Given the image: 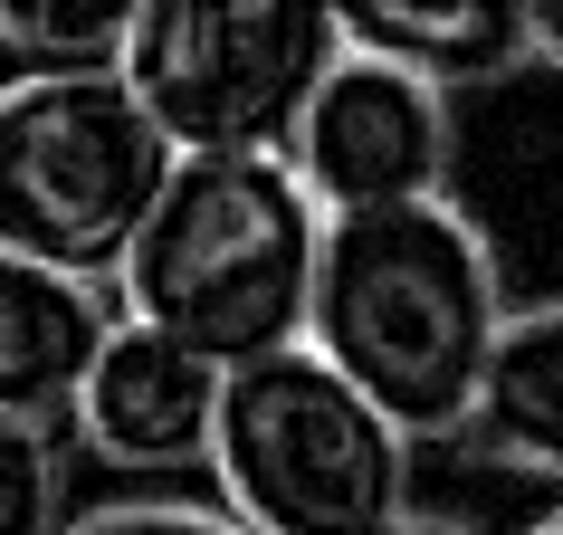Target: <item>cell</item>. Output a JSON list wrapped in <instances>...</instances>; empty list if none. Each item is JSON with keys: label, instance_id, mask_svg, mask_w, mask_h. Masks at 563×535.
I'll return each mask as SVG.
<instances>
[{"label": "cell", "instance_id": "6da1fadb", "mask_svg": "<svg viewBox=\"0 0 563 535\" xmlns=\"http://www.w3.org/2000/svg\"><path fill=\"white\" fill-rule=\"evenodd\" d=\"M506 316L516 306H506L497 249L459 201L325 220L306 354L334 363L411 449L459 440L477 421Z\"/></svg>", "mask_w": 563, "mask_h": 535}, {"label": "cell", "instance_id": "7a4b0ae2", "mask_svg": "<svg viewBox=\"0 0 563 535\" xmlns=\"http://www.w3.org/2000/svg\"><path fill=\"white\" fill-rule=\"evenodd\" d=\"M325 259V210L287 153H201L163 182L144 239L115 277V316L173 335L181 354L249 373L306 345Z\"/></svg>", "mask_w": 563, "mask_h": 535}, {"label": "cell", "instance_id": "3957f363", "mask_svg": "<svg viewBox=\"0 0 563 535\" xmlns=\"http://www.w3.org/2000/svg\"><path fill=\"white\" fill-rule=\"evenodd\" d=\"M411 469L420 449L306 345L220 383L210 506L249 535H401Z\"/></svg>", "mask_w": 563, "mask_h": 535}, {"label": "cell", "instance_id": "277c9868", "mask_svg": "<svg viewBox=\"0 0 563 535\" xmlns=\"http://www.w3.org/2000/svg\"><path fill=\"white\" fill-rule=\"evenodd\" d=\"M181 153L134 106L124 77L0 87V249L58 268L77 287H115Z\"/></svg>", "mask_w": 563, "mask_h": 535}, {"label": "cell", "instance_id": "5b68a950", "mask_svg": "<svg viewBox=\"0 0 563 535\" xmlns=\"http://www.w3.org/2000/svg\"><path fill=\"white\" fill-rule=\"evenodd\" d=\"M334 58L344 20L325 0H134L124 30V87L181 163L287 153Z\"/></svg>", "mask_w": 563, "mask_h": 535}, {"label": "cell", "instance_id": "8992f818", "mask_svg": "<svg viewBox=\"0 0 563 535\" xmlns=\"http://www.w3.org/2000/svg\"><path fill=\"white\" fill-rule=\"evenodd\" d=\"M306 201L325 220H373V210H420V201H449V173H459V106L440 87H420L411 67H383L344 48L334 77L316 87L297 144Z\"/></svg>", "mask_w": 563, "mask_h": 535}, {"label": "cell", "instance_id": "52a82bcc", "mask_svg": "<svg viewBox=\"0 0 563 535\" xmlns=\"http://www.w3.org/2000/svg\"><path fill=\"white\" fill-rule=\"evenodd\" d=\"M220 363L181 354L173 335L115 316V335L96 345L87 383L67 402V440L106 459L124 478H181V469H210V430H220Z\"/></svg>", "mask_w": 563, "mask_h": 535}, {"label": "cell", "instance_id": "ba28073f", "mask_svg": "<svg viewBox=\"0 0 563 535\" xmlns=\"http://www.w3.org/2000/svg\"><path fill=\"white\" fill-rule=\"evenodd\" d=\"M106 335H115V287H77L0 249V421L67 430V402Z\"/></svg>", "mask_w": 563, "mask_h": 535}, {"label": "cell", "instance_id": "9c48e42d", "mask_svg": "<svg viewBox=\"0 0 563 535\" xmlns=\"http://www.w3.org/2000/svg\"><path fill=\"white\" fill-rule=\"evenodd\" d=\"M344 48L383 67H411L420 87H506L534 67V10L526 0H344Z\"/></svg>", "mask_w": 563, "mask_h": 535}, {"label": "cell", "instance_id": "30bf717a", "mask_svg": "<svg viewBox=\"0 0 563 535\" xmlns=\"http://www.w3.org/2000/svg\"><path fill=\"white\" fill-rule=\"evenodd\" d=\"M468 440L487 459H506V469L563 488V297H534L506 316Z\"/></svg>", "mask_w": 563, "mask_h": 535}, {"label": "cell", "instance_id": "8fae6325", "mask_svg": "<svg viewBox=\"0 0 563 535\" xmlns=\"http://www.w3.org/2000/svg\"><path fill=\"white\" fill-rule=\"evenodd\" d=\"M124 0H0V87L124 77Z\"/></svg>", "mask_w": 563, "mask_h": 535}, {"label": "cell", "instance_id": "7c38bea8", "mask_svg": "<svg viewBox=\"0 0 563 535\" xmlns=\"http://www.w3.org/2000/svg\"><path fill=\"white\" fill-rule=\"evenodd\" d=\"M67 449L38 421H0V535H67Z\"/></svg>", "mask_w": 563, "mask_h": 535}, {"label": "cell", "instance_id": "4fadbf2b", "mask_svg": "<svg viewBox=\"0 0 563 535\" xmlns=\"http://www.w3.org/2000/svg\"><path fill=\"white\" fill-rule=\"evenodd\" d=\"M67 535H249L239 516H220L210 498H173V488H134V498L77 506Z\"/></svg>", "mask_w": 563, "mask_h": 535}, {"label": "cell", "instance_id": "5bb4252c", "mask_svg": "<svg viewBox=\"0 0 563 535\" xmlns=\"http://www.w3.org/2000/svg\"><path fill=\"white\" fill-rule=\"evenodd\" d=\"M534 10V67H563V0H526Z\"/></svg>", "mask_w": 563, "mask_h": 535}, {"label": "cell", "instance_id": "9a60e30c", "mask_svg": "<svg viewBox=\"0 0 563 535\" xmlns=\"http://www.w3.org/2000/svg\"><path fill=\"white\" fill-rule=\"evenodd\" d=\"M401 535H477V526H459V516H430V506H420V516H411Z\"/></svg>", "mask_w": 563, "mask_h": 535}, {"label": "cell", "instance_id": "2e32d148", "mask_svg": "<svg viewBox=\"0 0 563 535\" xmlns=\"http://www.w3.org/2000/svg\"><path fill=\"white\" fill-rule=\"evenodd\" d=\"M526 535H563V506H554V516H534V526Z\"/></svg>", "mask_w": 563, "mask_h": 535}]
</instances>
